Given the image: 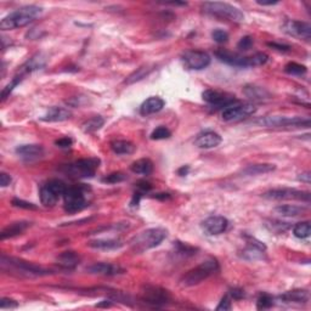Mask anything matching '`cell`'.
I'll list each match as a JSON object with an SVG mask.
<instances>
[{"label": "cell", "instance_id": "681fc988", "mask_svg": "<svg viewBox=\"0 0 311 311\" xmlns=\"http://www.w3.org/2000/svg\"><path fill=\"white\" fill-rule=\"evenodd\" d=\"M11 183V177L10 175H8L6 173H2L0 174V185H2V187H6L9 186Z\"/></svg>", "mask_w": 311, "mask_h": 311}, {"label": "cell", "instance_id": "f1b7e54d", "mask_svg": "<svg viewBox=\"0 0 311 311\" xmlns=\"http://www.w3.org/2000/svg\"><path fill=\"white\" fill-rule=\"evenodd\" d=\"M111 149L116 155H131L136 150V146L127 140H115L111 143Z\"/></svg>", "mask_w": 311, "mask_h": 311}, {"label": "cell", "instance_id": "f6af8a7d", "mask_svg": "<svg viewBox=\"0 0 311 311\" xmlns=\"http://www.w3.org/2000/svg\"><path fill=\"white\" fill-rule=\"evenodd\" d=\"M231 297L229 294H226L225 297L221 299V301L219 303V305L217 306V310L218 311H227V310H231Z\"/></svg>", "mask_w": 311, "mask_h": 311}, {"label": "cell", "instance_id": "d4e9b609", "mask_svg": "<svg viewBox=\"0 0 311 311\" xmlns=\"http://www.w3.org/2000/svg\"><path fill=\"white\" fill-rule=\"evenodd\" d=\"M39 196H41V202L43 205L45 207H54L56 204L58 198H60V195L55 191L52 187L49 186V184L46 183L45 185H43L41 187V192H39Z\"/></svg>", "mask_w": 311, "mask_h": 311}, {"label": "cell", "instance_id": "4fadbf2b", "mask_svg": "<svg viewBox=\"0 0 311 311\" xmlns=\"http://www.w3.org/2000/svg\"><path fill=\"white\" fill-rule=\"evenodd\" d=\"M203 100L205 101L208 105H211L212 107H215V109H227L230 107L231 105L238 102L236 100L235 96H231V95L226 94V92H220L217 90H212V89H208L202 94Z\"/></svg>", "mask_w": 311, "mask_h": 311}, {"label": "cell", "instance_id": "52a82bcc", "mask_svg": "<svg viewBox=\"0 0 311 311\" xmlns=\"http://www.w3.org/2000/svg\"><path fill=\"white\" fill-rule=\"evenodd\" d=\"M258 125L265 128H307L310 127V118L307 117H286V116H269L258 119Z\"/></svg>", "mask_w": 311, "mask_h": 311}, {"label": "cell", "instance_id": "5b68a950", "mask_svg": "<svg viewBox=\"0 0 311 311\" xmlns=\"http://www.w3.org/2000/svg\"><path fill=\"white\" fill-rule=\"evenodd\" d=\"M218 271H219V263L215 259H208L199 264L198 266L187 271L180 282L184 287H192V286L199 285L208 277L217 273Z\"/></svg>", "mask_w": 311, "mask_h": 311}, {"label": "cell", "instance_id": "7a4b0ae2", "mask_svg": "<svg viewBox=\"0 0 311 311\" xmlns=\"http://www.w3.org/2000/svg\"><path fill=\"white\" fill-rule=\"evenodd\" d=\"M2 264L3 270H9L10 272H16L17 275L23 277H42L50 275L51 271L45 269L41 265L37 264L29 263L23 259H18V258L14 257H6V255H2Z\"/></svg>", "mask_w": 311, "mask_h": 311}, {"label": "cell", "instance_id": "3957f363", "mask_svg": "<svg viewBox=\"0 0 311 311\" xmlns=\"http://www.w3.org/2000/svg\"><path fill=\"white\" fill-rule=\"evenodd\" d=\"M215 56L219 58L221 62L229 64V66L239 67V68L261 66V64L266 63L267 58H269V56L264 52H257L252 56H243V55L224 50V49L215 51Z\"/></svg>", "mask_w": 311, "mask_h": 311}, {"label": "cell", "instance_id": "c3c4849f", "mask_svg": "<svg viewBox=\"0 0 311 311\" xmlns=\"http://www.w3.org/2000/svg\"><path fill=\"white\" fill-rule=\"evenodd\" d=\"M267 45H269L270 48L276 49V50H279V51H289V50H291V46L286 45V44H279V43H267Z\"/></svg>", "mask_w": 311, "mask_h": 311}, {"label": "cell", "instance_id": "e575fe53", "mask_svg": "<svg viewBox=\"0 0 311 311\" xmlns=\"http://www.w3.org/2000/svg\"><path fill=\"white\" fill-rule=\"evenodd\" d=\"M152 67L151 66H144V67H140L137 71H135L134 73H131L130 76L128 77L127 81H125V83L127 84H133V83L135 82H139L141 81V79H144L145 77L149 76L151 72H152Z\"/></svg>", "mask_w": 311, "mask_h": 311}, {"label": "cell", "instance_id": "2e32d148", "mask_svg": "<svg viewBox=\"0 0 311 311\" xmlns=\"http://www.w3.org/2000/svg\"><path fill=\"white\" fill-rule=\"evenodd\" d=\"M227 226H229V221H227L226 218L221 217V215H215V217L208 218L202 224L203 230L209 236L220 235V233L226 231Z\"/></svg>", "mask_w": 311, "mask_h": 311}, {"label": "cell", "instance_id": "83f0119b", "mask_svg": "<svg viewBox=\"0 0 311 311\" xmlns=\"http://www.w3.org/2000/svg\"><path fill=\"white\" fill-rule=\"evenodd\" d=\"M243 91H245L246 96L253 101H265L271 98L269 91L261 87H257V85H247Z\"/></svg>", "mask_w": 311, "mask_h": 311}, {"label": "cell", "instance_id": "ffe728a7", "mask_svg": "<svg viewBox=\"0 0 311 311\" xmlns=\"http://www.w3.org/2000/svg\"><path fill=\"white\" fill-rule=\"evenodd\" d=\"M72 117V112L63 107H50L44 116L42 117V121L44 122H64Z\"/></svg>", "mask_w": 311, "mask_h": 311}, {"label": "cell", "instance_id": "9a60e30c", "mask_svg": "<svg viewBox=\"0 0 311 311\" xmlns=\"http://www.w3.org/2000/svg\"><path fill=\"white\" fill-rule=\"evenodd\" d=\"M283 30L292 37L299 39H305L309 41L311 38V26L310 23L303 22V21L289 20L286 21L283 24Z\"/></svg>", "mask_w": 311, "mask_h": 311}, {"label": "cell", "instance_id": "6da1fadb", "mask_svg": "<svg viewBox=\"0 0 311 311\" xmlns=\"http://www.w3.org/2000/svg\"><path fill=\"white\" fill-rule=\"evenodd\" d=\"M43 9L37 5H26L5 16L0 22L3 30H11L27 26L42 15Z\"/></svg>", "mask_w": 311, "mask_h": 311}, {"label": "cell", "instance_id": "f35d334b", "mask_svg": "<svg viewBox=\"0 0 311 311\" xmlns=\"http://www.w3.org/2000/svg\"><path fill=\"white\" fill-rule=\"evenodd\" d=\"M171 136V131L169 130L167 127H161L156 128L155 130L152 131V134H151V139L152 140H165V139H169Z\"/></svg>", "mask_w": 311, "mask_h": 311}, {"label": "cell", "instance_id": "7dc6e473", "mask_svg": "<svg viewBox=\"0 0 311 311\" xmlns=\"http://www.w3.org/2000/svg\"><path fill=\"white\" fill-rule=\"evenodd\" d=\"M229 295L231 298H233V299L239 300V299H242L243 297H245V292H243V289H241V288H233L230 291Z\"/></svg>", "mask_w": 311, "mask_h": 311}, {"label": "cell", "instance_id": "836d02e7", "mask_svg": "<svg viewBox=\"0 0 311 311\" xmlns=\"http://www.w3.org/2000/svg\"><path fill=\"white\" fill-rule=\"evenodd\" d=\"M311 233V225L310 221H301V223H298L293 227V235L297 237V238L304 239L307 238Z\"/></svg>", "mask_w": 311, "mask_h": 311}, {"label": "cell", "instance_id": "8992f818", "mask_svg": "<svg viewBox=\"0 0 311 311\" xmlns=\"http://www.w3.org/2000/svg\"><path fill=\"white\" fill-rule=\"evenodd\" d=\"M203 11L212 16L225 18V20L232 21V22L239 23L245 20V15L236 6L229 4V3L220 2H207L202 5Z\"/></svg>", "mask_w": 311, "mask_h": 311}, {"label": "cell", "instance_id": "bcb514c9", "mask_svg": "<svg viewBox=\"0 0 311 311\" xmlns=\"http://www.w3.org/2000/svg\"><path fill=\"white\" fill-rule=\"evenodd\" d=\"M72 144L73 140L71 137H62L55 141V145H56L57 147H61V149H68V147L72 146Z\"/></svg>", "mask_w": 311, "mask_h": 311}, {"label": "cell", "instance_id": "277c9868", "mask_svg": "<svg viewBox=\"0 0 311 311\" xmlns=\"http://www.w3.org/2000/svg\"><path fill=\"white\" fill-rule=\"evenodd\" d=\"M168 235V231L163 227H152V229L145 230L131 239L130 247L135 253H144L159 246L164 241Z\"/></svg>", "mask_w": 311, "mask_h": 311}, {"label": "cell", "instance_id": "60d3db41", "mask_svg": "<svg viewBox=\"0 0 311 311\" xmlns=\"http://www.w3.org/2000/svg\"><path fill=\"white\" fill-rule=\"evenodd\" d=\"M212 37H213L214 42H217L218 44H224V43H226L227 41H229V33H227L226 30L220 29V28L213 30Z\"/></svg>", "mask_w": 311, "mask_h": 311}, {"label": "cell", "instance_id": "8fae6325", "mask_svg": "<svg viewBox=\"0 0 311 311\" xmlns=\"http://www.w3.org/2000/svg\"><path fill=\"white\" fill-rule=\"evenodd\" d=\"M263 197L266 199H273V201H291V199H293V201L310 203V192L295 189H273L266 191Z\"/></svg>", "mask_w": 311, "mask_h": 311}, {"label": "cell", "instance_id": "d6a6232c", "mask_svg": "<svg viewBox=\"0 0 311 311\" xmlns=\"http://www.w3.org/2000/svg\"><path fill=\"white\" fill-rule=\"evenodd\" d=\"M105 124V119L101 116H95L92 118L88 119L87 122L83 123L82 129L84 133H94L100 129Z\"/></svg>", "mask_w": 311, "mask_h": 311}, {"label": "cell", "instance_id": "9c48e42d", "mask_svg": "<svg viewBox=\"0 0 311 311\" xmlns=\"http://www.w3.org/2000/svg\"><path fill=\"white\" fill-rule=\"evenodd\" d=\"M98 165H100V161L97 158L79 159L75 163L64 165V171L72 178L88 179L94 177L98 169Z\"/></svg>", "mask_w": 311, "mask_h": 311}, {"label": "cell", "instance_id": "d6986e66", "mask_svg": "<svg viewBox=\"0 0 311 311\" xmlns=\"http://www.w3.org/2000/svg\"><path fill=\"white\" fill-rule=\"evenodd\" d=\"M87 271L94 275H102V276H116L119 273L124 272V269H122L119 265H113L109 263H95L92 265L87 267Z\"/></svg>", "mask_w": 311, "mask_h": 311}, {"label": "cell", "instance_id": "74e56055", "mask_svg": "<svg viewBox=\"0 0 311 311\" xmlns=\"http://www.w3.org/2000/svg\"><path fill=\"white\" fill-rule=\"evenodd\" d=\"M175 248H177L178 254L184 255V257H191V255H195L197 252V248L192 247V246L185 245L183 242H175Z\"/></svg>", "mask_w": 311, "mask_h": 311}, {"label": "cell", "instance_id": "7bdbcfd3", "mask_svg": "<svg viewBox=\"0 0 311 311\" xmlns=\"http://www.w3.org/2000/svg\"><path fill=\"white\" fill-rule=\"evenodd\" d=\"M12 205L17 208L27 209V211H36V209L38 208L36 204H33V203L26 202V201H23V199H18V198L12 199Z\"/></svg>", "mask_w": 311, "mask_h": 311}, {"label": "cell", "instance_id": "603a6c76", "mask_svg": "<svg viewBox=\"0 0 311 311\" xmlns=\"http://www.w3.org/2000/svg\"><path fill=\"white\" fill-rule=\"evenodd\" d=\"M29 226H30L29 221H15V223L8 225V226L2 231V233H0V238L6 239V238H11V237H16L18 235H21L22 232H24Z\"/></svg>", "mask_w": 311, "mask_h": 311}, {"label": "cell", "instance_id": "e0dca14e", "mask_svg": "<svg viewBox=\"0 0 311 311\" xmlns=\"http://www.w3.org/2000/svg\"><path fill=\"white\" fill-rule=\"evenodd\" d=\"M15 152L23 161L33 162L44 156V147L42 145H21Z\"/></svg>", "mask_w": 311, "mask_h": 311}, {"label": "cell", "instance_id": "816d5d0a", "mask_svg": "<svg viewBox=\"0 0 311 311\" xmlns=\"http://www.w3.org/2000/svg\"><path fill=\"white\" fill-rule=\"evenodd\" d=\"M189 171H190V167H189V165H184V167H181L180 169H179V170H178V174L180 175V177H185V175L189 174Z\"/></svg>", "mask_w": 311, "mask_h": 311}, {"label": "cell", "instance_id": "ab89813d", "mask_svg": "<svg viewBox=\"0 0 311 311\" xmlns=\"http://www.w3.org/2000/svg\"><path fill=\"white\" fill-rule=\"evenodd\" d=\"M125 179H127V175L121 173V171H116V173H111L109 175H106V177L101 179V181L105 184H118L124 181Z\"/></svg>", "mask_w": 311, "mask_h": 311}, {"label": "cell", "instance_id": "1f68e13d", "mask_svg": "<svg viewBox=\"0 0 311 311\" xmlns=\"http://www.w3.org/2000/svg\"><path fill=\"white\" fill-rule=\"evenodd\" d=\"M275 212L277 214L282 215V217H298V215L304 214L306 212L305 207H299V205L294 204H283L279 205L275 208Z\"/></svg>", "mask_w": 311, "mask_h": 311}, {"label": "cell", "instance_id": "f907efd6", "mask_svg": "<svg viewBox=\"0 0 311 311\" xmlns=\"http://www.w3.org/2000/svg\"><path fill=\"white\" fill-rule=\"evenodd\" d=\"M298 179H299L300 181H304V183L310 184V181H311V175H310L309 171H306V173L300 174V175H299V178H298Z\"/></svg>", "mask_w": 311, "mask_h": 311}, {"label": "cell", "instance_id": "cb8c5ba5", "mask_svg": "<svg viewBox=\"0 0 311 311\" xmlns=\"http://www.w3.org/2000/svg\"><path fill=\"white\" fill-rule=\"evenodd\" d=\"M46 64V56L43 54H37L36 56H33L32 58H29L26 63L23 64L22 68H21L20 75L21 76H26L28 73L34 72V71H38L43 68Z\"/></svg>", "mask_w": 311, "mask_h": 311}, {"label": "cell", "instance_id": "ee69618b", "mask_svg": "<svg viewBox=\"0 0 311 311\" xmlns=\"http://www.w3.org/2000/svg\"><path fill=\"white\" fill-rule=\"evenodd\" d=\"M18 306V303L16 300L10 299V298H2V300H0V307H2L3 310L4 309H16Z\"/></svg>", "mask_w": 311, "mask_h": 311}, {"label": "cell", "instance_id": "ba28073f", "mask_svg": "<svg viewBox=\"0 0 311 311\" xmlns=\"http://www.w3.org/2000/svg\"><path fill=\"white\" fill-rule=\"evenodd\" d=\"M87 189L83 186H71L67 187L63 193L64 211L67 213H78L87 208L88 201L85 197Z\"/></svg>", "mask_w": 311, "mask_h": 311}, {"label": "cell", "instance_id": "4dcf8cb0", "mask_svg": "<svg viewBox=\"0 0 311 311\" xmlns=\"http://www.w3.org/2000/svg\"><path fill=\"white\" fill-rule=\"evenodd\" d=\"M130 170L135 174L141 175H150L153 171V163L149 158L137 159L130 165Z\"/></svg>", "mask_w": 311, "mask_h": 311}, {"label": "cell", "instance_id": "484cf974", "mask_svg": "<svg viewBox=\"0 0 311 311\" xmlns=\"http://www.w3.org/2000/svg\"><path fill=\"white\" fill-rule=\"evenodd\" d=\"M79 261H81V258L79 255L76 253V252L68 251V252H63L62 254H60L57 257V263L58 265L62 266L63 269H75V267L78 265Z\"/></svg>", "mask_w": 311, "mask_h": 311}, {"label": "cell", "instance_id": "d590c367", "mask_svg": "<svg viewBox=\"0 0 311 311\" xmlns=\"http://www.w3.org/2000/svg\"><path fill=\"white\" fill-rule=\"evenodd\" d=\"M285 72L291 76H304L307 72L306 67L297 62H289L286 64Z\"/></svg>", "mask_w": 311, "mask_h": 311}, {"label": "cell", "instance_id": "f546056e", "mask_svg": "<svg viewBox=\"0 0 311 311\" xmlns=\"http://www.w3.org/2000/svg\"><path fill=\"white\" fill-rule=\"evenodd\" d=\"M89 247L95 249H102V251H113V249H118L123 246L122 241L119 239H95L88 243Z\"/></svg>", "mask_w": 311, "mask_h": 311}, {"label": "cell", "instance_id": "4316f807", "mask_svg": "<svg viewBox=\"0 0 311 311\" xmlns=\"http://www.w3.org/2000/svg\"><path fill=\"white\" fill-rule=\"evenodd\" d=\"M276 169L273 164H269V163H260V164H252L248 165L247 168H245L242 170V175L245 177H255V175H261V174H267L271 173Z\"/></svg>", "mask_w": 311, "mask_h": 311}, {"label": "cell", "instance_id": "44dd1931", "mask_svg": "<svg viewBox=\"0 0 311 311\" xmlns=\"http://www.w3.org/2000/svg\"><path fill=\"white\" fill-rule=\"evenodd\" d=\"M164 100L158 96L149 97L146 101H144L143 105L140 106V113L143 116H150L158 113L159 111L163 110L164 107Z\"/></svg>", "mask_w": 311, "mask_h": 311}, {"label": "cell", "instance_id": "5bb4252c", "mask_svg": "<svg viewBox=\"0 0 311 311\" xmlns=\"http://www.w3.org/2000/svg\"><path fill=\"white\" fill-rule=\"evenodd\" d=\"M211 56L204 51L199 50H191L186 51L183 55V61L185 66L189 70H204L207 68L211 63Z\"/></svg>", "mask_w": 311, "mask_h": 311}, {"label": "cell", "instance_id": "8d00e7d4", "mask_svg": "<svg viewBox=\"0 0 311 311\" xmlns=\"http://www.w3.org/2000/svg\"><path fill=\"white\" fill-rule=\"evenodd\" d=\"M273 305V298L267 293H261L257 300V307L259 310L270 309Z\"/></svg>", "mask_w": 311, "mask_h": 311}, {"label": "cell", "instance_id": "db71d44e", "mask_svg": "<svg viewBox=\"0 0 311 311\" xmlns=\"http://www.w3.org/2000/svg\"><path fill=\"white\" fill-rule=\"evenodd\" d=\"M259 5H275L277 4V2H258Z\"/></svg>", "mask_w": 311, "mask_h": 311}, {"label": "cell", "instance_id": "b9f144b4", "mask_svg": "<svg viewBox=\"0 0 311 311\" xmlns=\"http://www.w3.org/2000/svg\"><path fill=\"white\" fill-rule=\"evenodd\" d=\"M253 44H254L253 38H252L251 36H246V37H243V38H241V41L238 42V44H237V48H238L239 50H242V51H248L249 49L253 46Z\"/></svg>", "mask_w": 311, "mask_h": 311}, {"label": "cell", "instance_id": "ac0fdd59", "mask_svg": "<svg viewBox=\"0 0 311 311\" xmlns=\"http://www.w3.org/2000/svg\"><path fill=\"white\" fill-rule=\"evenodd\" d=\"M221 136L217 131L205 130L197 135L195 139V145L199 149H214L221 144Z\"/></svg>", "mask_w": 311, "mask_h": 311}, {"label": "cell", "instance_id": "7c38bea8", "mask_svg": "<svg viewBox=\"0 0 311 311\" xmlns=\"http://www.w3.org/2000/svg\"><path fill=\"white\" fill-rule=\"evenodd\" d=\"M257 112V107L252 103H242L238 102L231 105L230 107L223 110V119L226 122H236L241 119L248 118Z\"/></svg>", "mask_w": 311, "mask_h": 311}, {"label": "cell", "instance_id": "f5cc1de1", "mask_svg": "<svg viewBox=\"0 0 311 311\" xmlns=\"http://www.w3.org/2000/svg\"><path fill=\"white\" fill-rule=\"evenodd\" d=\"M155 198H158V199H168L170 198V195L169 193H158V195L155 196Z\"/></svg>", "mask_w": 311, "mask_h": 311}, {"label": "cell", "instance_id": "30bf717a", "mask_svg": "<svg viewBox=\"0 0 311 311\" xmlns=\"http://www.w3.org/2000/svg\"><path fill=\"white\" fill-rule=\"evenodd\" d=\"M141 299L149 305L161 307L167 305L170 301V294L167 289H163L158 286H145L141 291Z\"/></svg>", "mask_w": 311, "mask_h": 311}, {"label": "cell", "instance_id": "7402d4cb", "mask_svg": "<svg viewBox=\"0 0 311 311\" xmlns=\"http://www.w3.org/2000/svg\"><path fill=\"white\" fill-rule=\"evenodd\" d=\"M279 299L282 300L283 303L304 304L309 301L310 294L305 289H293V291L286 292V293L280 295Z\"/></svg>", "mask_w": 311, "mask_h": 311}]
</instances>
